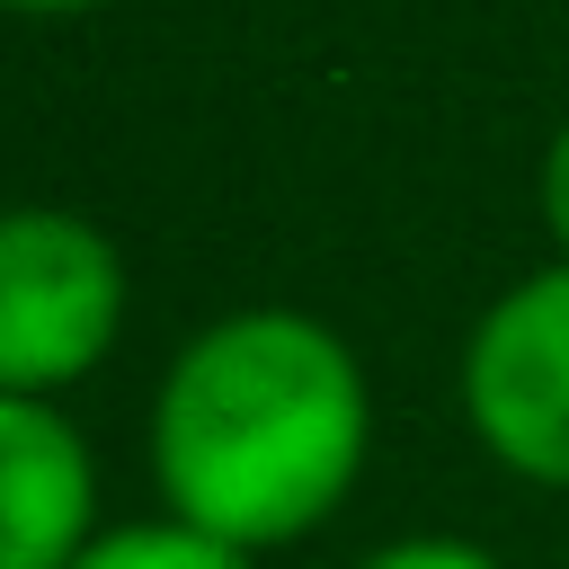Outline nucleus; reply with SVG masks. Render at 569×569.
Returning <instances> with one entry per match:
<instances>
[{
    "label": "nucleus",
    "instance_id": "nucleus-1",
    "mask_svg": "<svg viewBox=\"0 0 569 569\" xmlns=\"http://www.w3.org/2000/svg\"><path fill=\"white\" fill-rule=\"evenodd\" d=\"M142 445L160 516L267 560L311 542L356 498L373 453V382L320 311L249 302L204 320L160 365Z\"/></svg>",
    "mask_w": 569,
    "mask_h": 569
},
{
    "label": "nucleus",
    "instance_id": "nucleus-2",
    "mask_svg": "<svg viewBox=\"0 0 569 569\" xmlns=\"http://www.w3.org/2000/svg\"><path fill=\"white\" fill-rule=\"evenodd\" d=\"M124 249L71 204L0 213V391L62 400L124 338Z\"/></svg>",
    "mask_w": 569,
    "mask_h": 569
},
{
    "label": "nucleus",
    "instance_id": "nucleus-3",
    "mask_svg": "<svg viewBox=\"0 0 569 569\" xmlns=\"http://www.w3.org/2000/svg\"><path fill=\"white\" fill-rule=\"evenodd\" d=\"M453 400L471 445L525 480L569 498V258L516 276L462 338Z\"/></svg>",
    "mask_w": 569,
    "mask_h": 569
},
{
    "label": "nucleus",
    "instance_id": "nucleus-4",
    "mask_svg": "<svg viewBox=\"0 0 569 569\" xmlns=\"http://www.w3.org/2000/svg\"><path fill=\"white\" fill-rule=\"evenodd\" d=\"M98 533V453L71 409L0 391V569H71Z\"/></svg>",
    "mask_w": 569,
    "mask_h": 569
},
{
    "label": "nucleus",
    "instance_id": "nucleus-5",
    "mask_svg": "<svg viewBox=\"0 0 569 569\" xmlns=\"http://www.w3.org/2000/svg\"><path fill=\"white\" fill-rule=\"evenodd\" d=\"M71 569H258V560L213 542V533H196V525H178V516H124Z\"/></svg>",
    "mask_w": 569,
    "mask_h": 569
},
{
    "label": "nucleus",
    "instance_id": "nucleus-6",
    "mask_svg": "<svg viewBox=\"0 0 569 569\" xmlns=\"http://www.w3.org/2000/svg\"><path fill=\"white\" fill-rule=\"evenodd\" d=\"M356 569H507L489 542H462V533H400L382 551H365Z\"/></svg>",
    "mask_w": 569,
    "mask_h": 569
},
{
    "label": "nucleus",
    "instance_id": "nucleus-7",
    "mask_svg": "<svg viewBox=\"0 0 569 569\" xmlns=\"http://www.w3.org/2000/svg\"><path fill=\"white\" fill-rule=\"evenodd\" d=\"M533 196H542V231H551V249L569 258V124H560V133H551V151H542Z\"/></svg>",
    "mask_w": 569,
    "mask_h": 569
},
{
    "label": "nucleus",
    "instance_id": "nucleus-8",
    "mask_svg": "<svg viewBox=\"0 0 569 569\" xmlns=\"http://www.w3.org/2000/svg\"><path fill=\"white\" fill-rule=\"evenodd\" d=\"M0 9H18V18H89L107 0H0Z\"/></svg>",
    "mask_w": 569,
    "mask_h": 569
}]
</instances>
